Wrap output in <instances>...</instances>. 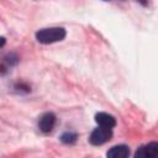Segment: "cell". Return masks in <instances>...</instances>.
Listing matches in <instances>:
<instances>
[{"mask_svg": "<svg viewBox=\"0 0 158 158\" xmlns=\"http://www.w3.org/2000/svg\"><path fill=\"white\" fill-rule=\"evenodd\" d=\"M54 125H56V116L52 112H47V114L42 115L40 121H38V127L44 133L51 132L53 130Z\"/></svg>", "mask_w": 158, "mask_h": 158, "instance_id": "cell-3", "label": "cell"}, {"mask_svg": "<svg viewBox=\"0 0 158 158\" xmlns=\"http://www.w3.org/2000/svg\"><path fill=\"white\" fill-rule=\"evenodd\" d=\"M112 136V132H111V128H106V127H98L95 128L91 135H90V143L94 144V146H100V144H104L105 142L110 141Z\"/></svg>", "mask_w": 158, "mask_h": 158, "instance_id": "cell-2", "label": "cell"}, {"mask_svg": "<svg viewBox=\"0 0 158 158\" xmlns=\"http://www.w3.org/2000/svg\"><path fill=\"white\" fill-rule=\"evenodd\" d=\"M5 44V38L4 37H0V47H2Z\"/></svg>", "mask_w": 158, "mask_h": 158, "instance_id": "cell-9", "label": "cell"}, {"mask_svg": "<svg viewBox=\"0 0 158 158\" xmlns=\"http://www.w3.org/2000/svg\"><path fill=\"white\" fill-rule=\"evenodd\" d=\"M65 37V30L62 27H49V28H43L40 30L36 33V38L40 43L43 44H49L53 42L62 41Z\"/></svg>", "mask_w": 158, "mask_h": 158, "instance_id": "cell-1", "label": "cell"}, {"mask_svg": "<svg viewBox=\"0 0 158 158\" xmlns=\"http://www.w3.org/2000/svg\"><path fill=\"white\" fill-rule=\"evenodd\" d=\"M95 121L99 123L100 127H106V128H112L116 125V120L114 116L106 114V112H99L95 115Z\"/></svg>", "mask_w": 158, "mask_h": 158, "instance_id": "cell-4", "label": "cell"}, {"mask_svg": "<svg viewBox=\"0 0 158 158\" xmlns=\"http://www.w3.org/2000/svg\"><path fill=\"white\" fill-rule=\"evenodd\" d=\"M135 158H148L147 152H146V149H144V146L137 149V152H136V154H135Z\"/></svg>", "mask_w": 158, "mask_h": 158, "instance_id": "cell-8", "label": "cell"}, {"mask_svg": "<svg viewBox=\"0 0 158 158\" xmlns=\"http://www.w3.org/2000/svg\"><path fill=\"white\" fill-rule=\"evenodd\" d=\"M130 156V149L125 144H118L109 149L106 157L107 158H128Z\"/></svg>", "mask_w": 158, "mask_h": 158, "instance_id": "cell-5", "label": "cell"}, {"mask_svg": "<svg viewBox=\"0 0 158 158\" xmlns=\"http://www.w3.org/2000/svg\"><path fill=\"white\" fill-rule=\"evenodd\" d=\"M144 149L147 152L148 158H158V144L156 142H152V143L144 146Z\"/></svg>", "mask_w": 158, "mask_h": 158, "instance_id": "cell-6", "label": "cell"}, {"mask_svg": "<svg viewBox=\"0 0 158 158\" xmlns=\"http://www.w3.org/2000/svg\"><path fill=\"white\" fill-rule=\"evenodd\" d=\"M60 139H62L64 143H74V142L77 141V135H75V133H72V132H67V133H64V135L60 137Z\"/></svg>", "mask_w": 158, "mask_h": 158, "instance_id": "cell-7", "label": "cell"}]
</instances>
